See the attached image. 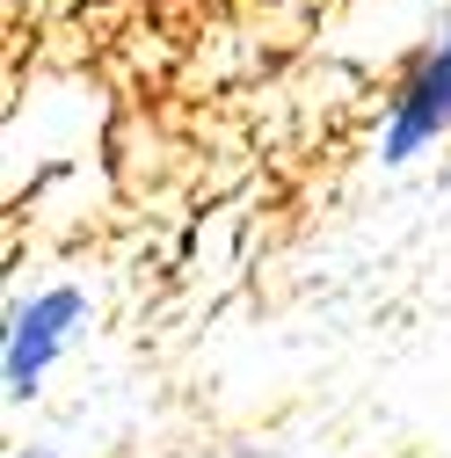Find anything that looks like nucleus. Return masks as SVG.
Returning <instances> with one entry per match:
<instances>
[{
	"label": "nucleus",
	"mask_w": 451,
	"mask_h": 458,
	"mask_svg": "<svg viewBox=\"0 0 451 458\" xmlns=\"http://www.w3.org/2000/svg\"><path fill=\"white\" fill-rule=\"evenodd\" d=\"M444 139H451V15L408 51V66L393 73L386 109H379V160L408 167Z\"/></svg>",
	"instance_id": "1"
},
{
	"label": "nucleus",
	"mask_w": 451,
	"mask_h": 458,
	"mask_svg": "<svg viewBox=\"0 0 451 458\" xmlns=\"http://www.w3.org/2000/svg\"><path fill=\"white\" fill-rule=\"evenodd\" d=\"M88 327V292L81 284H44V292L15 299L8 313V342H0V378H8V400H37L51 364L73 350V335Z\"/></svg>",
	"instance_id": "2"
},
{
	"label": "nucleus",
	"mask_w": 451,
	"mask_h": 458,
	"mask_svg": "<svg viewBox=\"0 0 451 458\" xmlns=\"http://www.w3.org/2000/svg\"><path fill=\"white\" fill-rule=\"evenodd\" d=\"M8 458H51V451H8Z\"/></svg>",
	"instance_id": "3"
}]
</instances>
